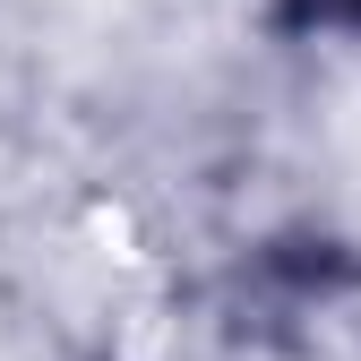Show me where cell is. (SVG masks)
<instances>
[{"instance_id": "6da1fadb", "label": "cell", "mask_w": 361, "mask_h": 361, "mask_svg": "<svg viewBox=\"0 0 361 361\" xmlns=\"http://www.w3.org/2000/svg\"><path fill=\"white\" fill-rule=\"evenodd\" d=\"M293 18L319 35H361V0H293Z\"/></svg>"}]
</instances>
